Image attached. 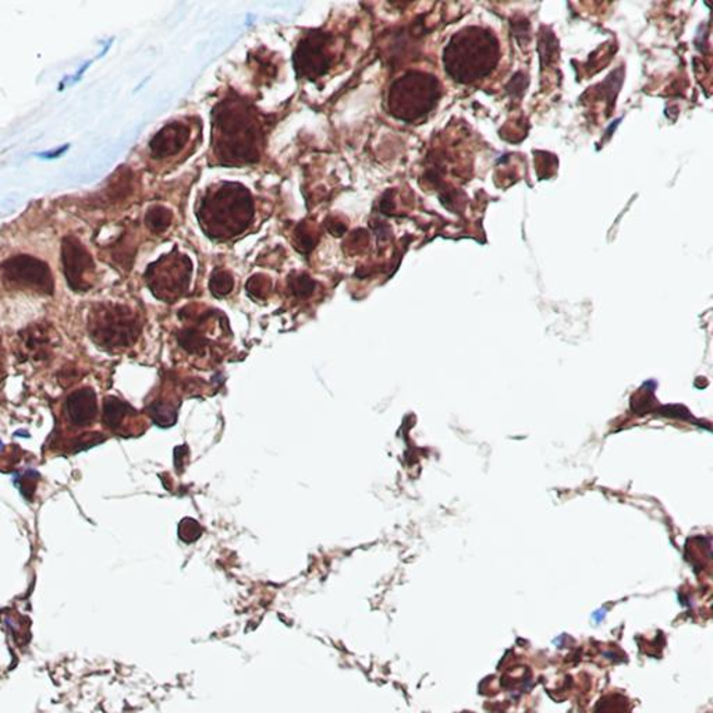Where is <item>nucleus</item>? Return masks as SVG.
Instances as JSON below:
<instances>
[{
    "label": "nucleus",
    "instance_id": "obj_2",
    "mask_svg": "<svg viewBox=\"0 0 713 713\" xmlns=\"http://www.w3.org/2000/svg\"><path fill=\"white\" fill-rule=\"evenodd\" d=\"M197 217L210 239L232 240L249 229L254 220V201L245 186L223 182L208 188L198 204Z\"/></svg>",
    "mask_w": 713,
    "mask_h": 713
},
{
    "label": "nucleus",
    "instance_id": "obj_12",
    "mask_svg": "<svg viewBox=\"0 0 713 713\" xmlns=\"http://www.w3.org/2000/svg\"><path fill=\"white\" fill-rule=\"evenodd\" d=\"M137 418V411L132 405L125 403V401L115 398V396H108L103 400V423L113 433L121 435V437H134L136 435L133 430V425L136 427Z\"/></svg>",
    "mask_w": 713,
    "mask_h": 713
},
{
    "label": "nucleus",
    "instance_id": "obj_17",
    "mask_svg": "<svg viewBox=\"0 0 713 713\" xmlns=\"http://www.w3.org/2000/svg\"><path fill=\"white\" fill-rule=\"evenodd\" d=\"M235 287V279L229 271L215 270L211 276L210 290L215 297H225L230 295Z\"/></svg>",
    "mask_w": 713,
    "mask_h": 713
},
{
    "label": "nucleus",
    "instance_id": "obj_3",
    "mask_svg": "<svg viewBox=\"0 0 713 713\" xmlns=\"http://www.w3.org/2000/svg\"><path fill=\"white\" fill-rule=\"evenodd\" d=\"M499 59L498 38L479 27L455 33L443 51L445 72L460 84H473L489 76Z\"/></svg>",
    "mask_w": 713,
    "mask_h": 713
},
{
    "label": "nucleus",
    "instance_id": "obj_13",
    "mask_svg": "<svg viewBox=\"0 0 713 713\" xmlns=\"http://www.w3.org/2000/svg\"><path fill=\"white\" fill-rule=\"evenodd\" d=\"M133 188V175L132 172L126 170H118L111 180H109V186L105 188V198L109 202H117L125 200V198L130 195Z\"/></svg>",
    "mask_w": 713,
    "mask_h": 713
},
{
    "label": "nucleus",
    "instance_id": "obj_14",
    "mask_svg": "<svg viewBox=\"0 0 713 713\" xmlns=\"http://www.w3.org/2000/svg\"><path fill=\"white\" fill-rule=\"evenodd\" d=\"M320 237V232L310 223H300L295 232V249L301 254L309 255L318 246Z\"/></svg>",
    "mask_w": 713,
    "mask_h": 713
},
{
    "label": "nucleus",
    "instance_id": "obj_1",
    "mask_svg": "<svg viewBox=\"0 0 713 713\" xmlns=\"http://www.w3.org/2000/svg\"><path fill=\"white\" fill-rule=\"evenodd\" d=\"M271 122L247 99L230 93L212 111V151L217 165L245 166L261 160Z\"/></svg>",
    "mask_w": 713,
    "mask_h": 713
},
{
    "label": "nucleus",
    "instance_id": "obj_8",
    "mask_svg": "<svg viewBox=\"0 0 713 713\" xmlns=\"http://www.w3.org/2000/svg\"><path fill=\"white\" fill-rule=\"evenodd\" d=\"M7 284L34 293L52 296L54 280L51 267L42 260L32 255L10 257L0 265Z\"/></svg>",
    "mask_w": 713,
    "mask_h": 713
},
{
    "label": "nucleus",
    "instance_id": "obj_23",
    "mask_svg": "<svg viewBox=\"0 0 713 713\" xmlns=\"http://www.w3.org/2000/svg\"><path fill=\"white\" fill-rule=\"evenodd\" d=\"M326 229L330 233L332 236L340 237L348 232V225L340 220L339 216H330L325 222Z\"/></svg>",
    "mask_w": 713,
    "mask_h": 713
},
{
    "label": "nucleus",
    "instance_id": "obj_18",
    "mask_svg": "<svg viewBox=\"0 0 713 713\" xmlns=\"http://www.w3.org/2000/svg\"><path fill=\"white\" fill-rule=\"evenodd\" d=\"M289 287L291 293L299 299H307L315 291L316 284L307 274H296L289 277Z\"/></svg>",
    "mask_w": 713,
    "mask_h": 713
},
{
    "label": "nucleus",
    "instance_id": "obj_20",
    "mask_svg": "<svg viewBox=\"0 0 713 713\" xmlns=\"http://www.w3.org/2000/svg\"><path fill=\"white\" fill-rule=\"evenodd\" d=\"M247 290H249L250 296L254 297V299H265L271 290L270 277L264 275L252 276L249 284H247Z\"/></svg>",
    "mask_w": 713,
    "mask_h": 713
},
{
    "label": "nucleus",
    "instance_id": "obj_9",
    "mask_svg": "<svg viewBox=\"0 0 713 713\" xmlns=\"http://www.w3.org/2000/svg\"><path fill=\"white\" fill-rule=\"evenodd\" d=\"M62 265L67 285L76 293H86L96 285V264L86 246L76 236L63 239Z\"/></svg>",
    "mask_w": 713,
    "mask_h": 713
},
{
    "label": "nucleus",
    "instance_id": "obj_15",
    "mask_svg": "<svg viewBox=\"0 0 713 713\" xmlns=\"http://www.w3.org/2000/svg\"><path fill=\"white\" fill-rule=\"evenodd\" d=\"M23 341L26 353L33 359H39L48 353L49 336L41 328L27 330L23 335Z\"/></svg>",
    "mask_w": 713,
    "mask_h": 713
},
{
    "label": "nucleus",
    "instance_id": "obj_7",
    "mask_svg": "<svg viewBox=\"0 0 713 713\" xmlns=\"http://www.w3.org/2000/svg\"><path fill=\"white\" fill-rule=\"evenodd\" d=\"M338 58L334 34L312 29L297 43L293 63L300 80L316 82L328 74Z\"/></svg>",
    "mask_w": 713,
    "mask_h": 713
},
{
    "label": "nucleus",
    "instance_id": "obj_24",
    "mask_svg": "<svg viewBox=\"0 0 713 713\" xmlns=\"http://www.w3.org/2000/svg\"><path fill=\"white\" fill-rule=\"evenodd\" d=\"M4 373V355H3V350H2V345H0V383H2Z\"/></svg>",
    "mask_w": 713,
    "mask_h": 713
},
{
    "label": "nucleus",
    "instance_id": "obj_11",
    "mask_svg": "<svg viewBox=\"0 0 713 713\" xmlns=\"http://www.w3.org/2000/svg\"><path fill=\"white\" fill-rule=\"evenodd\" d=\"M190 136L191 130L186 123H167L150 142L151 157L153 160H167V158L176 157L177 153L185 150Z\"/></svg>",
    "mask_w": 713,
    "mask_h": 713
},
{
    "label": "nucleus",
    "instance_id": "obj_19",
    "mask_svg": "<svg viewBox=\"0 0 713 713\" xmlns=\"http://www.w3.org/2000/svg\"><path fill=\"white\" fill-rule=\"evenodd\" d=\"M368 232L359 229L351 233L349 239L345 241L343 250L348 252L349 255L364 254L365 250L368 249Z\"/></svg>",
    "mask_w": 713,
    "mask_h": 713
},
{
    "label": "nucleus",
    "instance_id": "obj_10",
    "mask_svg": "<svg viewBox=\"0 0 713 713\" xmlns=\"http://www.w3.org/2000/svg\"><path fill=\"white\" fill-rule=\"evenodd\" d=\"M97 395L91 388L74 390L64 401L63 418L68 427L86 429L92 427L98 418Z\"/></svg>",
    "mask_w": 713,
    "mask_h": 713
},
{
    "label": "nucleus",
    "instance_id": "obj_16",
    "mask_svg": "<svg viewBox=\"0 0 713 713\" xmlns=\"http://www.w3.org/2000/svg\"><path fill=\"white\" fill-rule=\"evenodd\" d=\"M173 214L171 210L162 205H153L147 211L146 225L152 233H163L172 225Z\"/></svg>",
    "mask_w": 713,
    "mask_h": 713
},
{
    "label": "nucleus",
    "instance_id": "obj_4",
    "mask_svg": "<svg viewBox=\"0 0 713 713\" xmlns=\"http://www.w3.org/2000/svg\"><path fill=\"white\" fill-rule=\"evenodd\" d=\"M88 334L98 348L107 351L125 350L140 338V316L127 305H93L88 315Z\"/></svg>",
    "mask_w": 713,
    "mask_h": 713
},
{
    "label": "nucleus",
    "instance_id": "obj_21",
    "mask_svg": "<svg viewBox=\"0 0 713 713\" xmlns=\"http://www.w3.org/2000/svg\"><path fill=\"white\" fill-rule=\"evenodd\" d=\"M201 534L202 528L200 527V524H198L196 520L192 518L183 520L180 523V528H178V535H180L183 541L186 542L197 541V539L201 537Z\"/></svg>",
    "mask_w": 713,
    "mask_h": 713
},
{
    "label": "nucleus",
    "instance_id": "obj_5",
    "mask_svg": "<svg viewBox=\"0 0 713 713\" xmlns=\"http://www.w3.org/2000/svg\"><path fill=\"white\" fill-rule=\"evenodd\" d=\"M437 77L427 73L409 72L396 80L388 93V111L401 122H417L427 116L439 101Z\"/></svg>",
    "mask_w": 713,
    "mask_h": 713
},
{
    "label": "nucleus",
    "instance_id": "obj_6",
    "mask_svg": "<svg viewBox=\"0 0 713 713\" xmlns=\"http://www.w3.org/2000/svg\"><path fill=\"white\" fill-rule=\"evenodd\" d=\"M192 275V262L175 250L162 255L146 272V280L152 295L166 303H173L187 293Z\"/></svg>",
    "mask_w": 713,
    "mask_h": 713
},
{
    "label": "nucleus",
    "instance_id": "obj_22",
    "mask_svg": "<svg viewBox=\"0 0 713 713\" xmlns=\"http://www.w3.org/2000/svg\"><path fill=\"white\" fill-rule=\"evenodd\" d=\"M626 706L627 702H624V698L609 696L599 702L597 713H624L627 712Z\"/></svg>",
    "mask_w": 713,
    "mask_h": 713
}]
</instances>
